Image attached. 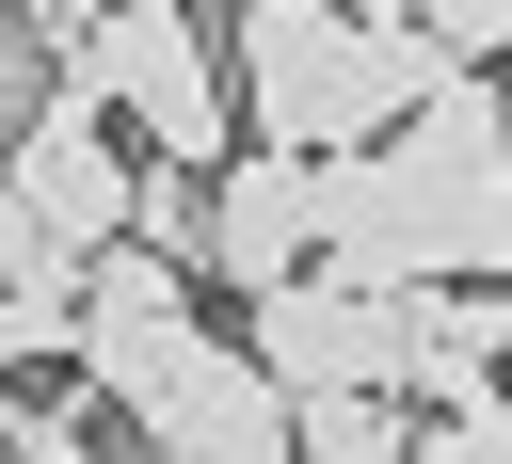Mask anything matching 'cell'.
I'll use <instances>...</instances> for the list:
<instances>
[{
    "label": "cell",
    "mask_w": 512,
    "mask_h": 464,
    "mask_svg": "<svg viewBox=\"0 0 512 464\" xmlns=\"http://www.w3.org/2000/svg\"><path fill=\"white\" fill-rule=\"evenodd\" d=\"M64 80L160 160V176H224L240 160V80H224V32L176 16V0H128V16H64Z\"/></svg>",
    "instance_id": "obj_1"
},
{
    "label": "cell",
    "mask_w": 512,
    "mask_h": 464,
    "mask_svg": "<svg viewBox=\"0 0 512 464\" xmlns=\"http://www.w3.org/2000/svg\"><path fill=\"white\" fill-rule=\"evenodd\" d=\"M224 80H240V128L272 160H368V144H400V112L368 80V16L256 0V16H224Z\"/></svg>",
    "instance_id": "obj_2"
},
{
    "label": "cell",
    "mask_w": 512,
    "mask_h": 464,
    "mask_svg": "<svg viewBox=\"0 0 512 464\" xmlns=\"http://www.w3.org/2000/svg\"><path fill=\"white\" fill-rule=\"evenodd\" d=\"M192 352H208V320H192V272H160L144 240H112V256L80 272V400L144 432V416L176 400V368H192Z\"/></svg>",
    "instance_id": "obj_3"
},
{
    "label": "cell",
    "mask_w": 512,
    "mask_h": 464,
    "mask_svg": "<svg viewBox=\"0 0 512 464\" xmlns=\"http://www.w3.org/2000/svg\"><path fill=\"white\" fill-rule=\"evenodd\" d=\"M240 352L272 368V400H288V416H320V400H400V368H416V352H400V304H384V288H352V272L272 288Z\"/></svg>",
    "instance_id": "obj_4"
},
{
    "label": "cell",
    "mask_w": 512,
    "mask_h": 464,
    "mask_svg": "<svg viewBox=\"0 0 512 464\" xmlns=\"http://www.w3.org/2000/svg\"><path fill=\"white\" fill-rule=\"evenodd\" d=\"M0 192H16V208H32V224L80 256V272H96V256L128 240V208H144V160H128V128H112V112L64 80V112H48V128L0 160Z\"/></svg>",
    "instance_id": "obj_5"
},
{
    "label": "cell",
    "mask_w": 512,
    "mask_h": 464,
    "mask_svg": "<svg viewBox=\"0 0 512 464\" xmlns=\"http://www.w3.org/2000/svg\"><path fill=\"white\" fill-rule=\"evenodd\" d=\"M208 272L224 288H304L320 272V160H272V144H240L224 176H208Z\"/></svg>",
    "instance_id": "obj_6"
},
{
    "label": "cell",
    "mask_w": 512,
    "mask_h": 464,
    "mask_svg": "<svg viewBox=\"0 0 512 464\" xmlns=\"http://www.w3.org/2000/svg\"><path fill=\"white\" fill-rule=\"evenodd\" d=\"M144 448H160V464H288V448H304V416L272 400V368H256V352H224V336H208V352L176 368V400L144 416Z\"/></svg>",
    "instance_id": "obj_7"
},
{
    "label": "cell",
    "mask_w": 512,
    "mask_h": 464,
    "mask_svg": "<svg viewBox=\"0 0 512 464\" xmlns=\"http://www.w3.org/2000/svg\"><path fill=\"white\" fill-rule=\"evenodd\" d=\"M400 400H432V416H480L496 400V368H512V288H416L400 304Z\"/></svg>",
    "instance_id": "obj_8"
},
{
    "label": "cell",
    "mask_w": 512,
    "mask_h": 464,
    "mask_svg": "<svg viewBox=\"0 0 512 464\" xmlns=\"http://www.w3.org/2000/svg\"><path fill=\"white\" fill-rule=\"evenodd\" d=\"M288 464H416V416H400V400H320Z\"/></svg>",
    "instance_id": "obj_9"
},
{
    "label": "cell",
    "mask_w": 512,
    "mask_h": 464,
    "mask_svg": "<svg viewBox=\"0 0 512 464\" xmlns=\"http://www.w3.org/2000/svg\"><path fill=\"white\" fill-rule=\"evenodd\" d=\"M128 240H144L160 272H208V176H160V160H144V208H128Z\"/></svg>",
    "instance_id": "obj_10"
},
{
    "label": "cell",
    "mask_w": 512,
    "mask_h": 464,
    "mask_svg": "<svg viewBox=\"0 0 512 464\" xmlns=\"http://www.w3.org/2000/svg\"><path fill=\"white\" fill-rule=\"evenodd\" d=\"M64 288H80V256H64V240L0 192V304H64Z\"/></svg>",
    "instance_id": "obj_11"
},
{
    "label": "cell",
    "mask_w": 512,
    "mask_h": 464,
    "mask_svg": "<svg viewBox=\"0 0 512 464\" xmlns=\"http://www.w3.org/2000/svg\"><path fill=\"white\" fill-rule=\"evenodd\" d=\"M0 464H112V448H96V400H16Z\"/></svg>",
    "instance_id": "obj_12"
},
{
    "label": "cell",
    "mask_w": 512,
    "mask_h": 464,
    "mask_svg": "<svg viewBox=\"0 0 512 464\" xmlns=\"http://www.w3.org/2000/svg\"><path fill=\"white\" fill-rule=\"evenodd\" d=\"M416 32H432V64H448V80L512 64V0H448V16H416Z\"/></svg>",
    "instance_id": "obj_13"
},
{
    "label": "cell",
    "mask_w": 512,
    "mask_h": 464,
    "mask_svg": "<svg viewBox=\"0 0 512 464\" xmlns=\"http://www.w3.org/2000/svg\"><path fill=\"white\" fill-rule=\"evenodd\" d=\"M0 368H80V288L64 304H0Z\"/></svg>",
    "instance_id": "obj_14"
},
{
    "label": "cell",
    "mask_w": 512,
    "mask_h": 464,
    "mask_svg": "<svg viewBox=\"0 0 512 464\" xmlns=\"http://www.w3.org/2000/svg\"><path fill=\"white\" fill-rule=\"evenodd\" d=\"M416 464H512V400H480V416H432V432H416Z\"/></svg>",
    "instance_id": "obj_15"
},
{
    "label": "cell",
    "mask_w": 512,
    "mask_h": 464,
    "mask_svg": "<svg viewBox=\"0 0 512 464\" xmlns=\"http://www.w3.org/2000/svg\"><path fill=\"white\" fill-rule=\"evenodd\" d=\"M0 432H16V400H0Z\"/></svg>",
    "instance_id": "obj_16"
}]
</instances>
